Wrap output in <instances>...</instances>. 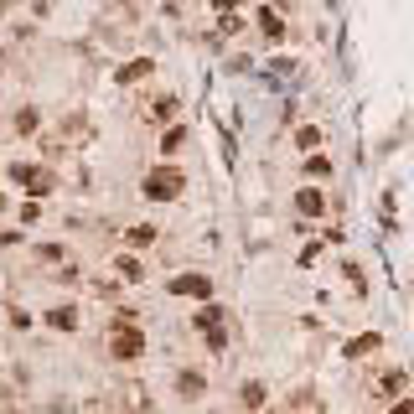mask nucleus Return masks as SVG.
I'll return each instance as SVG.
<instances>
[{
  "mask_svg": "<svg viewBox=\"0 0 414 414\" xmlns=\"http://www.w3.org/2000/svg\"><path fill=\"white\" fill-rule=\"evenodd\" d=\"M181 192V171H151V177H145V197H177Z\"/></svg>",
  "mask_w": 414,
  "mask_h": 414,
  "instance_id": "obj_1",
  "label": "nucleus"
},
{
  "mask_svg": "<svg viewBox=\"0 0 414 414\" xmlns=\"http://www.w3.org/2000/svg\"><path fill=\"white\" fill-rule=\"evenodd\" d=\"M140 331L135 326H114V357H140Z\"/></svg>",
  "mask_w": 414,
  "mask_h": 414,
  "instance_id": "obj_2",
  "label": "nucleus"
},
{
  "mask_svg": "<svg viewBox=\"0 0 414 414\" xmlns=\"http://www.w3.org/2000/svg\"><path fill=\"white\" fill-rule=\"evenodd\" d=\"M171 290H177V296H197V300H207V296H213V285L202 280V274H181V280L171 285Z\"/></svg>",
  "mask_w": 414,
  "mask_h": 414,
  "instance_id": "obj_3",
  "label": "nucleus"
},
{
  "mask_svg": "<svg viewBox=\"0 0 414 414\" xmlns=\"http://www.w3.org/2000/svg\"><path fill=\"white\" fill-rule=\"evenodd\" d=\"M296 202H300V213H321V207H326V202H321V197H316V192H300V197H296Z\"/></svg>",
  "mask_w": 414,
  "mask_h": 414,
  "instance_id": "obj_4",
  "label": "nucleus"
},
{
  "mask_svg": "<svg viewBox=\"0 0 414 414\" xmlns=\"http://www.w3.org/2000/svg\"><path fill=\"white\" fill-rule=\"evenodd\" d=\"M306 171H311V177H326V171H331V161H326V155H311V161H306Z\"/></svg>",
  "mask_w": 414,
  "mask_h": 414,
  "instance_id": "obj_5",
  "label": "nucleus"
},
{
  "mask_svg": "<svg viewBox=\"0 0 414 414\" xmlns=\"http://www.w3.org/2000/svg\"><path fill=\"white\" fill-rule=\"evenodd\" d=\"M145 73H151V62H130V68L119 73V83H125V78H145Z\"/></svg>",
  "mask_w": 414,
  "mask_h": 414,
  "instance_id": "obj_6",
  "label": "nucleus"
}]
</instances>
